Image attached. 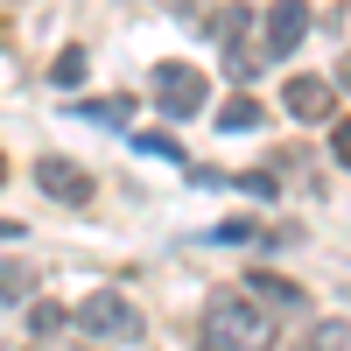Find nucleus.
<instances>
[{
  "label": "nucleus",
  "instance_id": "obj_1",
  "mask_svg": "<svg viewBox=\"0 0 351 351\" xmlns=\"http://www.w3.org/2000/svg\"><path fill=\"white\" fill-rule=\"evenodd\" d=\"M204 351H274V316L260 295H211L204 302V324H197Z\"/></svg>",
  "mask_w": 351,
  "mask_h": 351
},
{
  "label": "nucleus",
  "instance_id": "obj_2",
  "mask_svg": "<svg viewBox=\"0 0 351 351\" xmlns=\"http://www.w3.org/2000/svg\"><path fill=\"white\" fill-rule=\"evenodd\" d=\"M77 330L99 337V344H134L141 337V309L127 295H112V288H92V295L77 302Z\"/></svg>",
  "mask_w": 351,
  "mask_h": 351
},
{
  "label": "nucleus",
  "instance_id": "obj_3",
  "mask_svg": "<svg viewBox=\"0 0 351 351\" xmlns=\"http://www.w3.org/2000/svg\"><path fill=\"white\" fill-rule=\"evenodd\" d=\"M204 71H190V64H155V106L169 112V120H190V112H204Z\"/></svg>",
  "mask_w": 351,
  "mask_h": 351
},
{
  "label": "nucleus",
  "instance_id": "obj_4",
  "mask_svg": "<svg viewBox=\"0 0 351 351\" xmlns=\"http://www.w3.org/2000/svg\"><path fill=\"white\" fill-rule=\"evenodd\" d=\"M302 36H309V8L302 0H274L267 28H260V56H267V64H288V56L302 49Z\"/></svg>",
  "mask_w": 351,
  "mask_h": 351
},
{
  "label": "nucleus",
  "instance_id": "obj_5",
  "mask_svg": "<svg viewBox=\"0 0 351 351\" xmlns=\"http://www.w3.org/2000/svg\"><path fill=\"white\" fill-rule=\"evenodd\" d=\"M36 183H43V197H56V204H92V176H84L71 155H43V162H36Z\"/></svg>",
  "mask_w": 351,
  "mask_h": 351
},
{
  "label": "nucleus",
  "instance_id": "obj_6",
  "mask_svg": "<svg viewBox=\"0 0 351 351\" xmlns=\"http://www.w3.org/2000/svg\"><path fill=\"white\" fill-rule=\"evenodd\" d=\"M281 106L295 112V120H309V127H316V120H330V112H337V92H330L324 77H288Z\"/></svg>",
  "mask_w": 351,
  "mask_h": 351
},
{
  "label": "nucleus",
  "instance_id": "obj_7",
  "mask_svg": "<svg viewBox=\"0 0 351 351\" xmlns=\"http://www.w3.org/2000/svg\"><path fill=\"white\" fill-rule=\"evenodd\" d=\"M246 8H218V43H225V71L232 77H253V56H246Z\"/></svg>",
  "mask_w": 351,
  "mask_h": 351
},
{
  "label": "nucleus",
  "instance_id": "obj_8",
  "mask_svg": "<svg viewBox=\"0 0 351 351\" xmlns=\"http://www.w3.org/2000/svg\"><path fill=\"white\" fill-rule=\"evenodd\" d=\"M246 295L274 302V309H302V302H309V295H302L295 281H281V274H267V267H253V274H246Z\"/></svg>",
  "mask_w": 351,
  "mask_h": 351
},
{
  "label": "nucleus",
  "instance_id": "obj_9",
  "mask_svg": "<svg viewBox=\"0 0 351 351\" xmlns=\"http://www.w3.org/2000/svg\"><path fill=\"white\" fill-rule=\"evenodd\" d=\"M28 288H36V267L28 260H0V302H21Z\"/></svg>",
  "mask_w": 351,
  "mask_h": 351
},
{
  "label": "nucleus",
  "instance_id": "obj_10",
  "mask_svg": "<svg viewBox=\"0 0 351 351\" xmlns=\"http://www.w3.org/2000/svg\"><path fill=\"white\" fill-rule=\"evenodd\" d=\"M302 351H351V324H337V316H324L309 337H302Z\"/></svg>",
  "mask_w": 351,
  "mask_h": 351
},
{
  "label": "nucleus",
  "instance_id": "obj_11",
  "mask_svg": "<svg viewBox=\"0 0 351 351\" xmlns=\"http://www.w3.org/2000/svg\"><path fill=\"white\" fill-rule=\"evenodd\" d=\"M127 112H134L127 99H84L77 120H92V127H127Z\"/></svg>",
  "mask_w": 351,
  "mask_h": 351
},
{
  "label": "nucleus",
  "instance_id": "obj_12",
  "mask_svg": "<svg viewBox=\"0 0 351 351\" xmlns=\"http://www.w3.org/2000/svg\"><path fill=\"white\" fill-rule=\"evenodd\" d=\"M218 127H225V134H246V127H260V99H232V106L218 112Z\"/></svg>",
  "mask_w": 351,
  "mask_h": 351
},
{
  "label": "nucleus",
  "instance_id": "obj_13",
  "mask_svg": "<svg viewBox=\"0 0 351 351\" xmlns=\"http://www.w3.org/2000/svg\"><path fill=\"white\" fill-rule=\"evenodd\" d=\"M134 148L155 155V162H183V141H176V134H134Z\"/></svg>",
  "mask_w": 351,
  "mask_h": 351
},
{
  "label": "nucleus",
  "instance_id": "obj_14",
  "mask_svg": "<svg viewBox=\"0 0 351 351\" xmlns=\"http://www.w3.org/2000/svg\"><path fill=\"white\" fill-rule=\"evenodd\" d=\"M64 324H71V316L56 309V302H36V309H28V330H36V337H56Z\"/></svg>",
  "mask_w": 351,
  "mask_h": 351
},
{
  "label": "nucleus",
  "instance_id": "obj_15",
  "mask_svg": "<svg viewBox=\"0 0 351 351\" xmlns=\"http://www.w3.org/2000/svg\"><path fill=\"white\" fill-rule=\"evenodd\" d=\"M56 84H77L84 77V49H64V56H56V71H49Z\"/></svg>",
  "mask_w": 351,
  "mask_h": 351
},
{
  "label": "nucleus",
  "instance_id": "obj_16",
  "mask_svg": "<svg viewBox=\"0 0 351 351\" xmlns=\"http://www.w3.org/2000/svg\"><path fill=\"white\" fill-rule=\"evenodd\" d=\"M211 239H218V246H246V239H253V225H246V218H232V225L211 232Z\"/></svg>",
  "mask_w": 351,
  "mask_h": 351
},
{
  "label": "nucleus",
  "instance_id": "obj_17",
  "mask_svg": "<svg viewBox=\"0 0 351 351\" xmlns=\"http://www.w3.org/2000/svg\"><path fill=\"white\" fill-rule=\"evenodd\" d=\"M330 148H337V162L351 169V120H337V127H330Z\"/></svg>",
  "mask_w": 351,
  "mask_h": 351
},
{
  "label": "nucleus",
  "instance_id": "obj_18",
  "mask_svg": "<svg viewBox=\"0 0 351 351\" xmlns=\"http://www.w3.org/2000/svg\"><path fill=\"white\" fill-rule=\"evenodd\" d=\"M337 84H344V92H351V56H344V64H337Z\"/></svg>",
  "mask_w": 351,
  "mask_h": 351
},
{
  "label": "nucleus",
  "instance_id": "obj_19",
  "mask_svg": "<svg viewBox=\"0 0 351 351\" xmlns=\"http://www.w3.org/2000/svg\"><path fill=\"white\" fill-rule=\"evenodd\" d=\"M0 239H21V225H8V218H0Z\"/></svg>",
  "mask_w": 351,
  "mask_h": 351
},
{
  "label": "nucleus",
  "instance_id": "obj_20",
  "mask_svg": "<svg viewBox=\"0 0 351 351\" xmlns=\"http://www.w3.org/2000/svg\"><path fill=\"white\" fill-rule=\"evenodd\" d=\"M0 176H8V155H0Z\"/></svg>",
  "mask_w": 351,
  "mask_h": 351
}]
</instances>
